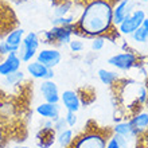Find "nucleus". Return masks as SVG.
Returning <instances> with one entry per match:
<instances>
[{
	"label": "nucleus",
	"instance_id": "nucleus-29",
	"mask_svg": "<svg viewBox=\"0 0 148 148\" xmlns=\"http://www.w3.org/2000/svg\"><path fill=\"white\" fill-rule=\"evenodd\" d=\"M10 53H18V50H15L14 47H11L5 40H1V42H0V55H1V57H5V55H8Z\"/></svg>",
	"mask_w": 148,
	"mask_h": 148
},
{
	"label": "nucleus",
	"instance_id": "nucleus-21",
	"mask_svg": "<svg viewBox=\"0 0 148 148\" xmlns=\"http://www.w3.org/2000/svg\"><path fill=\"white\" fill-rule=\"evenodd\" d=\"M26 79V73H24L22 69L18 71H15V73H11V74H8V75H5L4 77V84L7 86H18L20 85L22 82Z\"/></svg>",
	"mask_w": 148,
	"mask_h": 148
},
{
	"label": "nucleus",
	"instance_id": "nucleus-12",
	"mask_svg": "<svg viewBox=\"0 0 148 148\" xmlns=\"http://www.w3.org/2000/svg\"><path fill=\"white\" fill-rule=\"evenodd\" d=\"M22 63L23 62L18 55V53H10L8 55L3 57V59H0V75L5 77L8 74L20 70Z\"/></svg>",
	"mask_w": 148,
	"mask_h": 148
},
{
	"label": "nucleus",
	"instance_id": "nucleus-2",
	"mask_svg": "<svg viewBox=\"0 0 148 148\" xmlns=\"http://www.w3.org/2000/svg\"><path fill=\"white\" fill-rule=\"evenodd\" d=\"M112 131L98 127H86L82 132L75 135L73 143L69 148H105Z\"/></svg>",
	"mask_w": 148,
	"mask_h": 148
},
{
	"label": "nucleus",
	"instance_id": "nucleus-30",
	"mask_svg": "<svg viewBox=\"0 0 148 148\" xmlns=\"http://www.w3.org/2000/svg\"><path fill=\"white\" fill-rule=\"evenodd\" d=\"M66 128H69V127H67V123H66V120H65V117L61 116L54 121V129L57 133L63 131V129H66Z\"/></svg>",
	"mask_w": 148,
	"mask_h": 148
},
{
	"label": "nucleus",
	"instance_id": "nucleus-9",
	"mask_svg": "<svg viewBox=\"0 0 148 148\" xmlns=\"http://www.w3.org/2000/svg\"><path fill=\"white\" fill-rule=\"evenodd\" d=\"M39 93L42 96L43 101L53 102V104H59L61 101V92L54 79H45L39 85Z\"/></svg>",
	"mask_w": 148,
	"mask_h": 148
},
{
	"label": "nucleus",
	"instance_id": "nucleus-17",
	"mask_svg": "<svg viewBox=\"0 0 148 148\" xmlns=\"http://www.w3.org/2000/svg\"><path fill=\"white\" fill-rule=\"evenodd\" d=\"M97 77L102 85L110 86V88L117 85V82L120 81V74H119V71L110 70V69H104V67L97 70Z\"/></svg>",
	"mask_w": 148,
	"mask_h": 148
},
{
	"label": "nucleus",
	"instance_id": "nucleus-35",
	"mask_svg": "<svg viewBox=\"0 0 148 148\" xmlns=\"http://www.w3.org/2000/svg\"><path fill=\"white\" fill-rule=\"evenodd\" d=\"M141 1H143V3H148V0H141Z\"/></svg>",
	"mask_w": 148,
	"mask_h": 148
},
{
	"label": "nucleus",
	"instance_id": "nucleus-34",
	"mask_svg": "<svg viewBox=\"0 0 148 148\" xmlns=\"http://www.w3.org/2000/svg\"><path fill=\"white\" fill-rule=\"evenodd\" d=\"M16 1H19V3H23V1H27V0H16Z\"/></svg>",
	"mask_w": 148,
	"mask_h": 148
},
{
	"label": "nucleus",
	"instance_id": "nucleus-8",
	"mask_svg": "<svg viewBox=\"0 0 148 148\" xmlns=\"http://www.w3.org/2000/svg\"><path fill=\"white\" fill-rule=\"evenodd\" d=\"M61 106H63V109L66 112H74L78 113V110L82 106V100L81 96L78 94V92L73 89H66L61 92V101H59Z\"/></svg>",
	"mask_w": 148,
	"mask_h": 148
},
{
	"label": "nucleus",
	"instance_id": "nucleus-28",
	"mask_svg": "<svg viewBox=\"0 0 148 148\" xmlns=\"http://www.w3.org/2000/svg\"><path fill=\"white\" fill-rule=\"evenodd\" d=\"M63 117H65V120H66L67 127H69V128H74V127L77 125V123H78L77 113H74V112H66V114H65Z\"/></svg>",
	"mask_w": 148,
	"mask_h": 148
},
{
	"label": "nucleus",
	"instance_id": "nucleus-27",
	"mask_svg": "<svg viewBox=\"0 0 148 148\" xmlns=\"http://www.w3.org/2000/svg\"><path fill=\"white\" fill-rule=\"evenodd\" d=\"M131 39H132L135 43H145L148 40V31H145L143 27H139L136 31L131 35Z\"/></svg>",
	"mask_w": 148,
	"mask_h": 148
},
{
	"label": "nucleus",
	"instance_id": "nucleus-23",
	"mask_svg": "<svg viewBox=\"0 0 148 148\" xmlns=\"http://www.w3.org/2000/svg\"><path fill=\"white\" fill-rule=\"evenodd\" d=\"M78 15H79V12H73L70 15L67 16H59V18H53L51 20V24L53 26H71V24H75L78 19Z\"/></svg>",
	"mask_w": 148,
	"mask_h": 148
},
{
	"label": "nucleus",
	"instance_id": "nucleus-15",
	"mask_svg": "<svg viewBox=\"0 0 148 148\" xmlns=\"http://www.w3.org/2000/svg\"><path fill=\"white\" fill-rule=\"evenodd\" d=\"M110 131H112V133H116V135H120V136L125 137L128 141L135 140L136 137H139V135L135 132V129H133V127L131 125L129 120L117 121Z\"/></svg>",
	"mask_w": 148,
	"mask_h": 148
},
{
	"label": "nucleus",
	"instance_id": "nucleus-36",
	"mask_svg": "<svg viewBox=\"0 0 148 148\" xmlns=\"http://www.w3.org/2000/svg\"><path fill=\"white\" fill-rule=\"evenodd\" d=\"M0 58H1V55H0Z\"/></svg>",
	"mask_w": 148,
	"mask_h": 148
},
{
	"label": "nucleus",
	"instance_id": "nucleus-32",
	"mask_svg": "<svg viewBox=\"0 0 148 148\" xmlns=\"http://www.w3.org/2000/svg\"><path fill=\"white\" fill-rule=\"evenodd\" d=\"M7 141V136H5V132H4V128L0 127V148H3L4 144Z\"/></svg>",
	"mask_w": 148,
	"mask_h": 148
},
{
	"label": "nucleus",
	"instance_id": "nucleus-26",
	"mask_svg": "<svg viewBox=\"0 0 148 148\" xmlns=\"http://www.w3.org/2000/svg\"><path fill=\"white\" fill-rule=\"evenodd\" d=\"M136 102L139 105H145L148 102V89H147V86L143 85V84H139Z\"/></svg>",
	"mask_w": 148,
	"mask_h": 148
},
{
	"label": "nucleus",
	"instance_id": "nucleus-14",
	"mask_svg": "<svg viewBox=\"0 0 148 148\" xmlns=\"http://www.w3.org/2000/svg\"><path fill=\"white\" fill-rule=\"evenodd\" d=\"M57 132L54 128H39L36 133V145L39 148H50L54 145Z\"/></svg>",
	"mask_w": 148,
	"mask_h": 148
},
{
	"label": "nucleus",
	"instance_id": "nucleus-18",
	"mask_svg": "<svg viewBox=\"0 0 148 148\" xmlns=\"http://www.w3.org/2000/svg\"><path fill=\"white\" fill-rule=\"evenodd\" d=\"M24 35H26L24 28L18 27V28H14V30H11V31L8 32L7 35H5V38H4V40L11 47H14L15 50L19 51V47H20V45H22V42H23Z\"/></svg>",
	"mask_w": 148,
	"mask_h": 148
},
{
	"label": "nucleus",
	"instance_id": "nucleus-13",
	"mask_svg": "<svg viewBox=\"0 0 148 148\" xmlns=\"http://www.w3.org/2000/svg\"><path fill=\"white\" fill-rule=\"evenodd\" d=\"M61 104H53V102L43 101L38 104L35 108V113L42 119H49V120L55 121L58 117H61Z\"/></svg>",
	"mask_w": 148,
	"mask_h": 148
},
{
	"label": "nucleus",
	"instance_id": "nucleus-16",
	"mask_svg": "<svg viewBox=\"0 0 148 148\" xmlns=\"http://www.w3.org/2000/svg\"><path fill=\"white\" fill-rule=\"evenodd\" d=\"M129 123L133 127L135 132L140 136L144 132L148 131V110H140V112L135 113L131 119Z\"/></svg>",
	"mask_w": 148,
	"mask_h": 148
},
{
	"label": "nucleus",
	"instance_id": "nucleus-24",
	"mask_svg": "<svg viewBox=\"0 0 148 148\" xmlns=\"http://www.w3.org/2000/svg\"><path fill=\"white\" fill-rule=\"evenodd\" d=\"M67 46H69L70 51H71V53H74V54L82 53V51L85 50V42H84V39L78 38V36H74Z\"/></svg>",
	"mask_w": 148,
	"mask_h": 148
},
{
	"label": "nucleus",
	"instance_id": "nucleus-22",
	"mask_svg": "<svg viewBox=\"0 0 148 148\" xmlns=\"http://www.w3.org/2000/svg\"><path fill=\"white\" fill-rule=\"evenodd\" d=\"M15 105L11 101L1 100L0 101V119H11L15 116Z\"/></svg>",
	"mask_w": 148,
	"mask_h": 148
},
{
	"label": "nucleus",
	"instance_id": "nucleus-1",
	"mask_svg": "<svg viewBox=\"0 0 148 148\" xmlns=\"http://www.w3.org/2000/svg\"><path fill=\"white\" fill-rule=\"evenodd\" d=\"M79 8L74 36L93 39L117 30L113 24V5L117 0H74Z\"/></svg>",
	"mask_w": 148,
	"mask_h": 148
},
{
	"label": "nucleus",
	"instance_id": "nucleus-6",
	"mask_svg": "<svg viewBox=\"0 0 148 148\" xmlns=\"http://www.w3.org/2000/svg\"><path fill=\"white\" fill-rule=\"evenodd\" d=\"M35 59L49 69H55L62 61V53L54 46L43 47V49H39Z\"/></svg>",
	"mask_w": 148,
	"mask_h": 148
},
{
	"label": "nucleus",
	"instance_id": "nucleus-3",
	"mask_svg": "<svg viewBox=\"0 0 148 148\" xmlns=\"http://www.w3.org/2000/svg\"><path fill=\"white\" fill-rule=\"evenodd\" d=\"M40 35L35 31H28L26 32V35L23 38V42L19 47L18 55L20 57L22 62L23 63H28L30 61L36 58L39 49H40Z\"/></svg>",
	"mask_w": 148,
	"mask_h": 148
},
{
	"label": "nucleus",
	"instance_id": "nucleus-19",
	"mask_svg": "<svg viewBox=\"0 0 148 148\" xmlns=\"http://www.w3.org/2000/svg\"><path fill=\"white\" fill-rule=\"evenodd\" d=\"M74 137H75V133L71 128H66L61 131V132L57 133V137H55V143L59 145L61 148H69L73 143Z\"/></svg>",
	"mask_w": 148,
	"mask_h": 148
},
{
	"label": "nucleus",
	"instance_id": "nucleus-5",
	"mask_svg": "<svg viewBox=\"0 0 148 148\" xmlns=\"http://www.w3.org/2000/svg\"><path fill=\"white\" fill-rule=\"evenodd\" d=\"M145 18H147V14H145L144 10H141V8H135L132 14H131L128 18H125V19L123 20V23L117 27L119 35L131 36L137 28L141 27L143 20H144Z\"/></svg>",
	"mask_w": 148,
	"mask_h": 148
},
{
	"label": "nucleus",
	"instance_id": "nucleus-20",
	"mask_svg": "<svg viewBox=\"0 0 148 148\" xmlns=\"http://www.w3.org/2000/svg\"><path fill=\"white\" fill-rule=\"evenodd\" d=\"M74 7H75V1L74 0H63V1H61L54 7V18L70 15V14H73Z\"/></svg>",
	"mask_w": 148,
	"mask_h": 148
},
{
	"label": "nucleus",
	"instance_id": "nucleus-10",
	"mask_svg": "<svg viewBox=\"0 0 148 148\" xmlns=\"http://www.w3.org/2000/svg\"><path fill=\"white\" fill-rule=\"evenodd\" d=\"M54 36V46H67L70 40L74 38L75 24L71 26H53L50 28Z\"/></svg>",
	"mask_w": 148,
	"mask_h": 148
},
{
	"label": "nucleus",
	"instance_id": "nucleus-11",
	"mask_svg": "<svg viewBox=\"0 0 148 148\" xmlns=\"http://www.w3.org/2000/svg\"><path fill=\"white\" fill-rule=\"evenodd\" d=\"M135 10V4L131 0H117L113 5V24L119 27L125 18H128Z\"/></svg>",
	"mask_w": 148,
	"mask_h": 148
},
{
	"label": "nucleus",
	"instance_id": "nucleus-33",
	"mask_svg": "<svg viewBox=\"0 0 148 148\" xmlns=\"http://www.w3.org/2000/svg\"><path fill=\"white\" fill-rule=\"evenodd\" d=\"M12 148H31V147H28V145H15Z\"/></svg>",
	"mask_w": 148,
	"mask_h": 148
},
{
	"label": "nucleus",
	"instance_id": "nucleus-25",
	"mask_svg": "<svg viewBox=\"0 0 148 148\" xmlns=\"http://www.w3.org/2000/svg\"><path fill=\"white\" fill-rule=\"evenodd\" d=\"M106 36H96V38L90 39V49H92V51H96V53H98V51L104 50V47H105L106 45Z\"/></svg>",
	"mask_w": 148,
	"mask_h": 148
},
{
	"label": "nucleus",
	"instance_id": "nucleus-7",
	"mask_svg": "<svg viewBox=\"0 0 148 148\" xmlns=\"http://www.w3.org/2000/svg\"><path fill=\"white\" fill-rule=\"evenodd\" d=\"M26 73L38 81H45V79H54V69H49L43 63H40L36 59H32L26 65Z\"/></svg>",
	"mask_w": 148,
	"mask_h": 148
},
{
	"label": "nucleus",
	"instance_id": "nucleus-4",
	"mask_svg": "<svg viewBox=\"0 0 148 148\" xmlns=\"http://www.w3.org/2000/svg\"><path fill=\"white\" fill-rule=\"evenodd\" d=\"M106 62L114 70L127 73V71H131L132 69L136 67V65L139 63V57L136 53H133L131 50H123L120 53L110 55Z\"/></svg>",
	"mask_w": 148,
	"mask_h": 148
},
{
	"label": "nucleus",
	"instance_id": "nucleus-31",
	"mask_svg": "<svg viewBox=\"0 0 148 148\" xmlns=\"http://www.w3.org/2000/svg\"><path fill=\"white\" fill-rule=\"evenodd\" d=\"M105 148H123V147L117 143V140L113 137V135H110V137L108 139V143H106V147Z\"/></svg>",
	"mask_w": 148,
	"mask_h": 148
}]
</instances>
